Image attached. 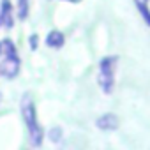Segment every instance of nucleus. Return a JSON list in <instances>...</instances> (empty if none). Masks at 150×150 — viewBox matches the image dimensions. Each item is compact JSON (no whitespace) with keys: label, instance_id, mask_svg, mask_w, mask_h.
<instances>
[{"label":"nucleus","instance_id":"obj_4","mask_svg":"<svg viewBox=\"0 0 150 150\" xmlns=\"http://www.w3.org/2000/svg\"><path fill=\"white\" fill-rule=\"evenodd\" d=\"M14 23V16H13V4L9 0H2L0 2V28H11Z\"/></svg>","mask_w":150,"mask_h":150},{"label":"nucleus","instance_id":"obj_9","mask_svg":"<svg viewBox=\"0 0 150 150\" xmlns=\"http://www.w3.org/2000/svg\"><path fill=\"white\" fill-rule=\"evenodd\" d=\"M30 46H32V50L37 48V35H32V37H30Z\"/></svg>","mask_w":150,"mask_h":150},{"label":"nucleus","instance_id":"obj_5","mask_svg":"<svg viewBox=\"0 0 150 150\" xmlns=\"http://www.w3.org/2000/svg\"><path fill=\"white\" fill-rule=\"evenodd\" d=\"M96 124L101 131H115L118 129V117L115 113H104L97 118Z\"/></svg>","mask_w":150,"mask_h":150},{"label":"nucleus","instance_id":"obj_2","mask_svg":"<svg viewBox=\"0 0 150 150\" xmlns=\"http://www.w3.org/2000/svg\"><path fill=\"white\" fill-rule=\"evenodd\" d=\"M0 76L13 80L14 76H18L20 72V57L16 51V46L11 39H4L0 42Z\"/></svg>","mask_w":150,"mask_h":150},{"label":"nucleus","instance_id":"obj_3","mask_svg":"<svg viewBox=\"0 0 150 150\" xmlns=\"http://www.w3.org/2000/svg\"><path fill=\"white\" fill-rule=\"evenodd\" d=\"M117 65L118 58L113 55L104 57L99 62V74H97V83L104 94H111L115 90V74H117Z\"/></svg>","mask_w":150,"mask_h":150},{"label":"nucleus","instance_id":"obj_8","mask_svg":"<svg viewBox=\"0 0 150 150\" xmlns=\"http://www.w3.org/2000/svg\"><path fill=\"white\" fill-rule=\"evenodd\" d=\"M134 2H136V7H138L139 14H141L143 20H145V23L150 27V9L146 7V2H141V0H134Z\"/></svg>","mask_w":150,"mask_h":150},{"label":"nucleus","instance_id":"obj_6","mask_svg":"<svg viewBox=\"0 0 150 150\" xmlns=\"http://www.w3.org/2000/svg\"><path fill=\"white\" fill-rule=\"evenodd\" d=\"M64 42H65V37H64V34L58 32V30H53V32H50V34L46 35V46H48V48L58 50V48L64 46Z\"/></svg>","mask_w":150,"mask_h":150},{"label":"nucleus","instance_id":"obj_7","mask_svg":"<svg viewBox=\"0 0 150 150\" xmlns=\"http://www.w3.org/2000/svg\"><path fill=\"white\" fill-rule=\"evenodd\" d=\"M28 11H30V0H18V18L27 20Z\"/></svg>","mask_w":150,"mask_h":150},{"label":"nucleus","instance_id":"obj_1","mask_svg":"<svg viewBox=\"0 0 150 150\" xmlns=\"http://www.w3.org/2000/svg\"><path fill=\"white\" fill-rule=\"evenodd\" d=\"M21 117H23V122L27 125L30 143L34 146H41L44 134H42V127H41L39 118H37L35 104H34V101H32V97L28 94L23 96V99H21Z\"/></svg>","mask_w":150,"mask_h":150}]
</instances>
